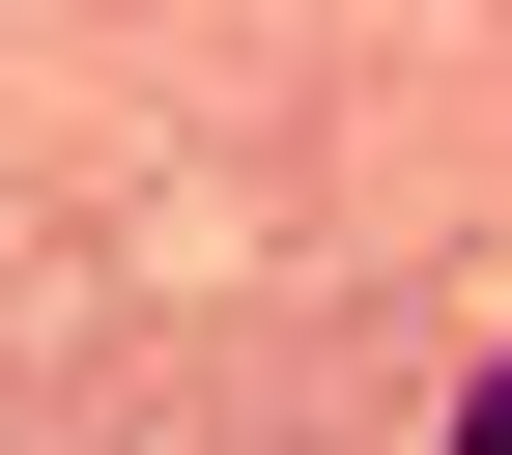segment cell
I'll use <instances>...</instances> for the list:
<instances>
[{
	"label": "cell",
	"mask_w": 512,
	"mask_h": 455,
	"mask_svg": "<svg viewBox=\"0 0 512 455\" xmlns=\"http://www.w3.org/2000/svg\"><path fill=\"white\" fill-rule=\"evenodd\" d=\"M456 455H512V370H484V399H456Z\"/></svg>",
	"instance_id": "1"
}]
</instances>
